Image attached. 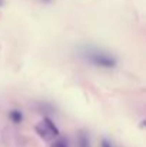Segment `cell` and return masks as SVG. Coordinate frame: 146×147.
Wrapping results in <instances>:
<instances>
[{
	"label": "cell",
	"mask_w": 146,
	"mask_h": 147,
	"mask_svg": "<svg viewBox=\"0 0 146 147\" xmlns=\"http://www.w3.org/2000/svg\"><path fill=\"white\" fill-rule=\"evenodd\" d=\"M86 57L90 63L100 66V67H113L116 64V60L112 56H109L103 51H99V50H89L86 53Z\"/></svg>",
	"instance_id": "1"
},
{
	"label": "cell",
	"mask_w": 146,
	"mask_h": 147,
	"mask_svg": "<svg viewBox=\"0 0 146 147\" xmlns=\"http://www.w3.org/2000/svg\"><path fill=\"white\" fill-rule=\"evenodd\" d=\"M36 131L43 140H53L54 137L59 136V130L56 129V126L52 123L50 119H43L36 126Z\"/></svg>",
	"instance_id": "2"
},
{
	"label": "cell",
	"mask_w": 146,
	"mask_h": 147,
	"mask_svg": "<svg viewBox=\"0 0 146 147\" xmlns=\"http://www.w3.org/2000/svg\"><path fill=\"white\" fill-rule=\"evenodd\" d=\"M52 147H67V143H66L65 140L59 139L57 142H54V143H53V146H52Z\"/></svg>",
	"instance_id": "3"
},
{
	"label": "cell",
	"mask_w": 146,
	"mask_h": 147,
	"mask_svg": "<svg viewBox=\"0 0 146 147\" xmlns=\"http://www.w3.org/2000/svg\"><path fill=\"white\" fill-rule=\"evenodd\" d=\"M12 117L14 119V121H20V120H22V116H20L17 111H13V113H12Z\"/></svg>",
	"instance_id": "4"
},
{
	"label": "cell",
	"mask_w": 146,
	"mask_h": 147,
	"mask_svg": "<svg viewBox=\"0 0 146 147\" xmlns=\"http://www.w3.org/2000/svg\"><path fill=\"white\" fill-rule=\"evenodd\" d=\"M1 3H3V1H1V0H0V6H1Z\"/></svg>",
	"instance_id": "5"
}]
</instances>
